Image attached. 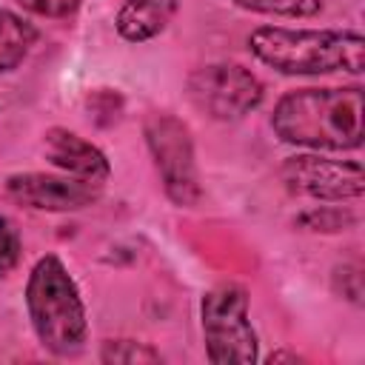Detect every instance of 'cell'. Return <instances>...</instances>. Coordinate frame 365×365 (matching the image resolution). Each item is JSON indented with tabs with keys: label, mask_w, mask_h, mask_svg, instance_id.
I'll list each match as a JSON object with an SVG mask.
<instances>
[{
	"label": "cell",
	"mask_w": 365,
	"mask_h": 365,
	"mask_svg": "<svg viewBox=\"0 0 365 365\" xmlns=\"http://www.w3.org/2000/svg\"><path fill=\"white\" fill-rule=\"evenodd\" d=\"M274 134L308 151H356L362 145V86L297 88L277 100Z\"/></svg>",
	"instance_id": "cell-1"
},
{
	"label": "cell",
	"mask_w": 365,
	"mask_h": 365,
	"mask_svg": "<svg viewBox=\"0 0 365 365\" xmlns=\"http://www.w3.org/2000/svg\"><path fill=\"white\" fill-rule=\"evenodd\" d=\"M248 51L288 77L354 74L365 68V37L354 29H288L259 26L248 34Z\"/></svg>",
	"instance_id": "cell-2"
},
{
	"label": "cell",
	"mask_w": 365,
	"mask_h": 365,
	"mask_svg": "<svg viewBox=\"0 0 365 365\" xmlns=\"http://www.w3.org/2000/svg\"><path fill=\"white\" fill-rule=\"evenodd\" d=\"M26 314L37 342L60 359L77 356L88 342V317L83 294L57 254L34 262L26 279Z\"/></svg>",
	"instance_id": "cell-3"
},
{
	"label": "cell",
	"mask_w": 365,
	"mask_h": 365,
	"mask_svg": "<svg viewBox=\"0 0 365 365\" xmlns=\"http://www.w3.org/2000/svg\"><path fill=\"white\" fill-rule=\"evenodd\" d=\"M205 356L214 365H251L259 359V339L248 317V291L237 282H220L200 302Z\"/></svg>",
	"instance_id": "cell-4"
},
{
	"label": "cell",
	"mask_w": 365,
	"mask_h": 365,
	"mask_svg": "<svg viewBox=\"0 0 365 365\" xmlns=\"http://www.w3.org/2000/svg\"><path fill=\"white\" fill-rule=\"evenodd\" d=\"M143 134H145V145L151 151L165 197L180 208L200 205L202 185H200L191 128L177 114L154 111L145 117Z\"/></svg>",
	"instance_id": "cell-5"
},
{
	"label": "cell",
	"mask_w": 365,
	"mask_h": 365,
	"mask_svg": "<svg viewBox=\"0 0 365 365\" xmlns=\"http://www.w3.org/2000/svg\"><path fill=\"white\" fill-rule=\"evenodd\" d=\"M188 100L217 123H240L265 100L262 80L240 63H208L188 74Z\"/></svg>",
	"instance_id": "cell-6"
},
{
	"label": "cell",
	"mask_w": 365,
	"mask_h": 365,
	"mask_svg": "<svg viewBox=\"0 0 365 365\" xmlns=\"http://www.w3.org/2000/svg\"><path fill=\"white\" fill-rule=\"evenodd\" d=\"M282 185L305 200L348 202L365 194V171L359 160H334L317 154H294L279 165Z\"/></svg>",
	"instance_id": "cell-7"
},
{
	"label": "cell",
	"mask_w": 365,
	"mask_h": 365,
	"mask_svg": "<svg viewBox=\"0 0 365 365\" xmlns=\"http://www.w3.org/2000/svg\"><path fill=\"white\" fill-rule=\"evenodd\" d=\"M6 197L31 211H80L94 205L103 197V182L80 180L71 174H43V171H17L6 177Z\"/></svg>",
	"instance_id": "cell-8"
},
{
	"label": "cell",
	"mask_w": 365,
	"mask_h": 365,
	"mask_svg": "<svg viewBox=\"0 0 365 365\" xmlns=\"http://www.w3.org/2000/svg\"><path fill=\"white\" fill-rule=\"evenodd\" d=\"M43 154L51 165H57L60 171H66L71 177L91 180V182H106L111 177L108 157L94 143H88L86 137H80L68 128L51 125L43 134Z\"/></svg>",
	"instance_id": "cell-9"
},
{
	"label": "cell",
	"mask_w": 365,
	"mask_h": 365,
	"mask_svg": "<svg viewBox=\"0 0 365 365\" xmlns=\"http://www.w3.org/2000/svg\"><path fill=\"white\" fill-rule=\"evenodd\" d=\"M177 11V0H123L114 29L125 43H145L165 31Z\"/></svg>",
	"instance_id": "cell-10"
},
{
	"label": "cell",
	"mask_w": 365,
	"mask_h": 365,
	"mask_svg": "<svg viewBox=\"0 0 365 365\" xmlns=\"http://www.w3.org/2000/svg\"><path fill=\"white\" fill-rule=\"evenodd\" d=\"M37 43V29L20 14L0 6V71H14L23 66Z\"/></svg>",
	"instance_id": "cell-11"
},
{
	"label": "cell",
	"mask_w": 365,
	"mask_h": 365,
	"mask_svg": "<svg viewBox=\"0 0 365 365\" xmlns=\"http://www.w3.org/2000/svg\"><path fill=\"white\" fill-rule=\"evenodd\" d=\"M100 362L106 365H151L163 362V354L148 342L137 339H106L100 348Z\"/></svg>",
	"instance_id": "cell-12"
},
{
	"label": "cell",
	"mask_w": 365,
	"mask_h": 365,
	"mask_svg": "<svg viewBox=\"0 0 365 365\" xmlns=\"http://www.w3.org/2000/svg\"><path fill=\"white\" fill-rule=\"evenodd\" d=\"M245 11L268 17H314L322 11V0H228Z\"/></svg>",
	"instance_id": "cell-13"
},
{
	"label": "cell",
	"mask_w": 365,
	"mask_h": 365,
	"mask_svg": "<svg viewBox=\"0 0 365 365\" xmlns=\"http://www.w3.org/2000/svg\"><path fill=\"white\" fill-rule=\"evenodd\" d=\"M297 222H299L305 231H325V234H334V231H345V228L356 225V214L342 211V208H331V205H319V208H311V211L299 214Z\"/></svg>",
	"instance_id": "cell-14"
},
{
	"label": "cell",
	"mask_w": 365,
	"mask_h": 365,
	"mask_svg": "<svg viewBox=\"0 0 365 365\" xmlns=\"http://www.w3.org/2000/svg\"><path fill=\"white\" fill-rule=\"evenodd\" d=\"M23 257V237L17 225L0 214V279H6Z\"/></svg>",
	"instance_id": "cell-15"
},
{
	"label": "cell",
	"mask_w": 365,
	"mask_h": 365,
	"mask_svg": "<svg viewBox=\"0 0 365 365\" xmlns=\"http://www.w3.org/2000/svg\"><path fill=\"white\" fill-rule=\"evenodd\" d=\"M334 291L342 294V299L362 305V265L359 262H342L334 268Z\"/></svg>",
	"instance_id": "cell-16"
},
{
	"label": "cell",
	"mask_w": 365,
	"mask_h": 365,
	"mask_svg": "<svg viewBox=\"0 0 365 365\" xmlns=\"http://www.w3.org/2000/svg\"><path fill=\"white\" fill-rule=\"evenodd\" d=\"M20 9L37 14V17H51V20H60V17H71L83 0H14Z\"/></svg>",
	"instance_id": "cell-17"
},
{
	"label": "cell",
	"mask_w": 365,
	"mask_h": 365,
	"mask_svg": "<svg viewBox=\"0 0 365 365\" xmlns=\"http://www.w3.org/2000/svg\"><path fill=\"white\" fill-rule=\"evenodd\" d=\"M279 359H291V362H297L299 356H297V354H285V351H279V354H271V356H268V362H279Z\"/></svg>",
	"instance_id": "cell-18"
}]
</instances>
